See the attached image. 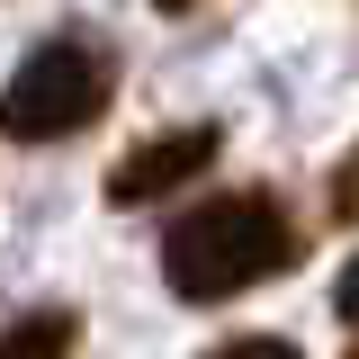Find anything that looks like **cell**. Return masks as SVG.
<instances>
[{"label":"cell","mask_w":359,"mask_h":359,"mask_svg":"<svg viewBox=\"0 0 359 359\" xmlns=\"http://www.w3.org/2000/svg\"><path fill=\"white\" fill-rule=\"evenodd\" d=\"M323 198H332V216H341V224H359V144L341 153V171H332V189H323Z\"/></svg>","instance_id":"8992f818"},{"label":"cell","mask_w":359,"mask_h":359,"mask_svg":"<svg viewBox=\"0 0 359 359\" xmlns=\"http://www.w3.org/2000/svg\"><path fill=\"white\" fill-rule=\"evenodd\" d=\"M207 359H297V341H287V332H233V341H216Z\"/></svg>","instance_id":"5b68a950"},{"label":"cell","mask_w":359,"mask_h":359,"mask_svg":"<svg viewBox=\"0 0 359 359\" xmlns=\"http://www.w3.org/2000/svg\"><path fill=\"white\" fill-rule=\"evenodd\" d=\"M351 359H359V351H351Z\"/></svg>","instance_id":"9c48e42d"},{"label":"cell","mask_w":359,"mask_h":359,"mask_svg":"<svg viewBox=\"0 0 359 359\" xmlns=\"http://www.w3.org/2000/svg\"><path fill=\"white\" fill-rule=\"evenodd\" d=\"M332 314H341V323H359V261L341 269V287H332Z\"/></svg>","instance_id":"52a82bcc"},{"label":"cell","mask_w":359,"mask_h":359,"mask_svg":"<svg viewBox=\"0 0 359 359\" xmlns=\"http://www.w3.org/2000/svg\"><path fill=\"white\" fill-rule=\"evenodd\" d=\"M72 341H81V314L72 306H36L18 323H0V359H72Z\"/></svg>","instance_id":"277c9868"},{"label":"cell","mask_w":359,"mask_h":359,"mask_svg":"<svg viewBox=\"0 0 359 359\" xmlns=\"http://www.w3.org/2000/svg\"><path fill=\"white\" fill-rule=\"evenodd\" d=\"M108 99H117V54H108V36L54 27L45 45H27V63L0 90V135L9 144H63V135L99 126Z\"/></svg>","instance_id":"7a4b0ae2"},{"label":"cell","mask_w":359,"mask_h":359,"mask_svg":"<svg viewBox=\"0 0 359 359\" xmlns=\"http://www.w3.org/2000/svg\"><path fill=\"white\" fill-rule=\"evenodd\" d=\"M216 153H224V126H216V117L144 135L126 162L108 171V207H153V198H180L189 180H207V171H216Z\"/></svg>","instance_id":"3957f363"},{"label":"cell","mask_w":359,"mask_h":359,"mask_svg":"<svg viewBox=\"0 0 359 359\" xmlns=\"http://www.w3.org/2000/svg\"><path fill=\"white\" fill-rule=\"evenodd\" d=\"M306 261V224L287 216L278 189H216L162 233V278L180 306H224L261 278H287Z\"/></svg>","instance_id":"6da1fadb"},{"label":"cell","mask_w":359,"mask_h":359,"mask_svg":"<svg viewBox=\"0 0 359 359\" xmlns=\"http://www.w3.org/2000/svg\"><path fill=\"white\" fill-rule=\"evenodd\" d=\"M153 9H171V18H180V9H198V0H153Z\"/></svg>","instance_id":"ba28073f"}]
</instances>
